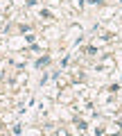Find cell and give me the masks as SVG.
Returning a JSON list of instances; mask_svg holds the SVG:
<instances>
[{"instance_id":"obj_2","label":"cell","mask_w":122,"mask_h":136,"mask_svg":"<svg viewBox=\"0 0 122 136\" xmlns=\"http://www.w3.org/2000/svg\"><path fill=\"white\" fill-rule=\"evenodd\" d=\"M88 2H93V5H97V2H102V0H88Z\"/></svg>"},{"instance_id":"obj_1","label":"cell","mask_w":122,"mask_h":136,"mask_svg":"<svg viewBox=\"0 0 122 136\" xmlns=\"http://www.w3.org/2000/svg\"><path fill=\"white\" fill-rule=\"evenodd\" d=\"M48 61H50V57H43V59H39V61H36V66L41 68V66H43V64H48Z\"/></svg>"}]
</instances>
